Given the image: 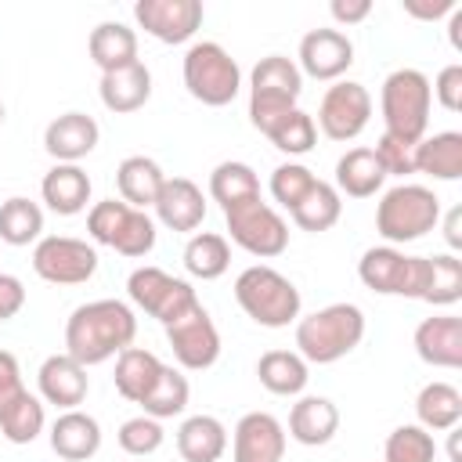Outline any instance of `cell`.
I'll use <instances>...</instances> for the list:
<instances>
[{
	"label": "cell",
	"mask_w": 462,
	"mask_h": 462,
	"mask_svg": "<svg viewBox=\"0 0 462 462\" xmlns=\"http://www.w3.org/2000/svg\"><path fill=\"white\" fill-rule=\"evenodd\" d=\"M430 90L437 94V101L448 108V112H458L462 108V65L451 61L437 72V83H430Z\"/></svg>",
	"instance_id": "obj_46"
},
{
	"label": "cell",
	"mask_w": 462,
	"mask_h": 462,
	"mask_svg": "<svg viewBox=\"0 0 462 462\" xmlns=\"http://www.w3.org/2000/svg\"><path fill=\"white\" fill-rule=\"evenodd\" d=\"M36 386H40V397L61 411H72L83 404L87 390H90V379H87V368L69 357V354H51L40 372H36Z\"/></svg>",
	"instance_id": "obj_19"
},
{
	"label": "cell",
	"mask_w": 462,
	"mask_h": 462,
	"mask_svg": "<svg viewBox=\"0 0 462 462\" xmlns=\"http://www.w3.org/2000/svg\"><path fill=\"white\" fill-rule=\"evenodd\" d=\"M224 220H227V238L249 256L274 260L289 249V224L263 199H249V202L224 209Z\"/></svg>",
	"instance_id": "obj_9"
},
{
	"label": "cell",
	"mask_w": 462,
	"mask_h": 462,
	"mask_svg": "<svg viewBox=\"0 0 462 462\" xmlns=\"http://www.w3.org/2000/svg\"><path fill=\"white\" fill-rule=\"evenodd\" d=\"M422 303L433 307H451L462 300V260L451 253L426 256V285H422Z\"/></svg>",
	"instance_id": "obj_39"
},
{
	"label": "cell",
	"mask_w": 462,
	"mask_h": 462,
	"mask_svg": "<svg viewBox=\"0 0 462 462\" xmlns=\"http://www.w3.org/2000/svg\"><path fill=\"white\" fill-rule=\"evenodd\" d=\"M126 292H130L134 307H141L148 318H155L162 325H173L191 307H199V296H195L191 282L173 278L162 267H134L130 278H126Z\"/></svg>",
	"instance_id": "obj_11"
},
{
	"label": "cell",
	"mask_w": 462,
	"mask_h": 462,
	"mask_svg": "<svg viewBox=\"0 0 462 462\" xmlns=\"http://www.w3.org/2000/svg\"><path fill=\"white\" fill-rule=\"evenodd\" d=\"M188 397H191V386H188V375L180 372V368H173V365H162V372H159V379H155V386L144 393V401H141V415H152V419H173V415H180L184 408H188Z\"/></svg>",
	"instance_id": "obj_37"
},
{
	"label": "cell",
	"mask_w": 462,
	"mask_h": 462,
	"mask_svg": "<svg viewBox=\"0 0 462 462\" xmlns=\"http://www.w3.org/2000/svg\"><path fill=\"white\" fill-rule=\"evenodd\" d=\"M339 430V408L328 397H300L289 411V437L303 448H321Z\"/></svg>",
	"instance_id": "obj_25"
},
{
	"label": "cell",
	"mask_w": 462,
	"mask_h": 462,
	"mask_svg": "<svg viewBox=\"0 0 462 462\" xmlns=\"http://www.w3.org/2000/svg\"><path fill=\"white\" fill-rule=\"evenodd\" d=\"M231 458L235 462H282L285 458V426L271 411H245L235 422Z\"/></svg>",
	"instance_id": "obj_16"
},
{
	"label": "cell",
	"mask_w": 462,
	"mask_h": 462,
	"mask_svg": "<svg viewBox=\"0 0 462 462\" xmlns=\"http://www.w3.org/2000/svg\"><path fill=\"white\" fill-rule=\"evenodd\" d=\"M415 354L433 368H458L462 365V318L437 314V318L419 321Z\"/></svg>",
	"instance_id": "obj_21"
},
{
	"label": "cell",
	"mask_w": 462,
	"mask_h": 462,
	"mask_svg": "<svg viewBox=\"0 0 462 462\" xmlns=\"http://www.w3.org/2000/svg\"><path fill=\"white\" fill-rule=\"evenodd\" d=\"M101 448V426L94 415L72 408V411H61L51 426V451L65 462H87L94 458Z\"/></svg>",
	"instance_id": "obj_24"
},
{
	"label": "cell",
	"mask_w": 462,
	"mask_h": 462,
	"mask_svg": "<svg viewBox=\"0 0 462 462\" xmlns=\"http://www.w3.org/2000/svg\"><path fill=\"white\" fill-rule=\"evenodd\" d=\"M235 300L263 328H285L300 318V289L267 263H253L235 278Z\"/></svg>",
	"instance_id": "obj_5"
},
{
	"label": "cell",
	"mask_w": 462,
	"mask_h": 462,
	"mask_svg": "<svg viewBox=\"0 0 462 462\" xmlns=\"http://www.w3.org/2000/svg\"><path fill=\"white\" fill-rule=\"evenodd\" d=\"M433 458H437L433 433L422 430L419 422L397 426L383 444V462H433Z\"/></svg>",
	"instance_id": "obj_41"
},
{
	"label": "cell",
	"mask_w": 462,
	"mask_h": 462,
	"mask_svg": "<svg viewBox=\"0 0 462 462\" xmlns=\"http://www.w3.org/2000/svg\"><path fill=\"white\" fill-rule=\"evenodd\" d=\"M0 123H4V101H0Z\"/></svg>",
	"instance_id": "obj_53"
},
{
	"label": "cell",
	"mask_w": 462,
	"mask_h": 462,
	"mask_svg": "<svg viewBox=\"0 0 462 462\" xmlns=\"http://www.w3.org/2000/svg\"><path fill=\"white\" fill-rule=\"evenodd\" d=\"M166 343L173 350V361L188 372L213 368L217 357H220V332H217V325H213V318L202 303L191 307L173 325H166Z\"/></svg>",
	"instance_id": "obj_14"
},
{
	"label": "cell",
	"mask_w": 462,
	"mask_h": 462,
	"mask_svg": "<svg viewBox=\"0 0 462 462\" xmlns=\"http://www.w3.org/2000/svg\"><path fill=\"white\" fill-rule=\"evenodd\" d=\"M440 220V199L426 184H397L390 188L379 206H375V231L397 245V242H415L426 231H433Z\"/></svg>",
	"instance_id": "obj_6"
},
{
	"label": "cell",
	"mask_w": 462,
	"mask_h": 462,
	"mask_svg": "<svg viewBox=\"0 0 462 462\" xmlns=\"http://www.w3.org/2000/svg\"><path fill=\"white\" fill-rule=\"evenodd\" d=\"M202 0H137V25L159 43H188L202 25Z\"/></svg>",
	"instance_id": "obj_15"
},
{
	"label": "cell",
	"mask_w": 462,
	"mask_h": 462,
	"mask_svg": "<svg viewBox=\"0 0 462 462\" xmlns=\"http://www.w3.org/2000/svg\"><path fill=\"white\" fill-rule=\"evenodd\" d=\"M184 87L195 101L209 105V108H224L238 97L242 90V69L238 61L217 43V40H199L188 47L184 54Z\"/></svg>",
	"instance_id": "obj_7"
},
{
	"label": "cell",
	"mask_w": 462,
	"mask_h": 462,
	"mask_svg": "<svg viewBox=\"0 0 462 462\" xmlns=\"http://www.w3.org/2000/svg\"><path fill=\"white\" fill-rule=\"evenodd\" d=\"M430 105H433L430 76L419 69H393L379 90V108H383V123H386L383 134L419 144L430 126Z\"/></svg>",
	"instance_id": "obj_3"
},
{
	"label": "cell",
	"mask_w": 462,
	"mask_h": 462,
	"mask_svg": "<svg viewBox=\"0 0 462 462\" xmlns=\"http://www.w3.org/2000/svg\"><path fill=\"white\" fill-rule=\"evenodd\" d=\"M372 152H375V159H379V166H383L386 177H408V173H415V144L383 134Z\"/></svg>",
	"instance_id": "obj_45"
},
{
	"label": "cell",
	"mask_w": 462,
	"mask_h": 462,
	"mask_svg": "<svg viewBox=\"0 0 462 462\" xmlns=\"http://www.w3.org/2000/svg\"><path fill=\"white\" fill-rule=\"evenodd\" d=\"M314 180H318V177H314L303 162H282V166H274V173H271V195H274L278 206L292 209V206L310 191Z\"/></svg>",
	"instance_id": "obj_44"
},
{
	"label": "cell",
	"mask_w": 462,
	"mask_h": 462,
	"mask_svg": "<svg viewBox=\"0 0 462 462\" xmlns=\"http://www.w3.org/2000/svg\"><path fill=\"white\" fill-rule=\"evenodd\" d=\"M40 195L58 217H76L90 202V177L79 162H54L40 180Z\"/></svg>",
	"instance_id": "obj_22"
},
{
	"label": "cell",
	"mask_w": 462,
	"mask_h": 462,
	"mask_svg": "<svg viewBox=\"0 0 462 462\" xmlns=\"http://www.w3.org/2000/svg\"><path fill=\"white\" fill-rule=\"evenodd\" d=\"M415 173L433 180H458L462 177V134L440 130L415 144Z\"/></svg>",
	"instance_id": "obj_30"
},
{
	"label": "cell",
	"mask_w": 462,
	"mask_h": 462,
	"mask_svg": "<svg viewBox=\"0 0 462 462\" xmlns=\"http://www.w3.org/2000/svg\"><path fill=\"white\" fill-rule=\"evenodd\" d=\"M87 231L97 245H108L119 256H148L155 249V220L144 209L126 206L123 199H105L90 206Z\"/></svg>",
	"instance_id": "obj_8"
},
{
	"label": "cell",
	"mask_w": 462,
	"mask_h": 462,
	"mask_svg": "<svg viewBox=\"0 0 462 462\" xmlns=\"http://www.w3.org/2000/svg\"><path fill=\"white\" fill-rule=\"evenodd\" d=\"M162 422L152 419V415H134L119 426V448L130 455V458H144L152 451L162 448Z\"/></svg>",
	"instance_id": "obj_43"
},
{
	"label": "cell",
	"mask_w": 462,
	"mask_h": 462,
	"mask_svg": "<svg viewBox=\"0 0 462 462\" xmlns=\"http://www.w3.org/2000/svg\"><path fill=\"white\" fill-rule=\"evenodd\" d=\"M292 213V220H296V227H303V231H328L336 220H339V213H343V199H339V191L328 184V180H314L310 184V191L289 209Z\"/></svg>",
	"instance_id": "obj_36"
},
{
	"label": "cell",
	"mask_w": 462,
	"mask_h": 462,
	"mask_svg": "<svg viewBox=\"0 0 462 462\" xmlns=\"http://www.w3.org/2000/svg\"><path fill=\"white\" fill-rule=\"evenodd\" d=\"M303 94V72L285 54H267L249 72V123L267 134L282 116L296 108Z\"/></svg>",
	"instance_id": "obj_4"
},
{
	"label": "cell",
	"mask_w": 462,
	"mask_h": 462,
	"mask_svg": "<svg viewBox=\"0 0 462 462\" xmlns=\"http://www.w3.org/2000/svg\"><path fill=\"white\" fill-rule=\"evenodd\" d=\"M32 271L51 285H83L97 271V249L72 235H47L32 249Z\"/></svg>",
	"instance_id": "obj_12"
},
{
	"label": "cell",
	"mask_w": 462,
	"mask_h": 462,
	"mask_svg": "<svg viewBox=\"0 0 462 462\" xmlns=\"http://www.w3.org/2000/svg\"><path fill=\"white\" fill-rule=\"evenodd\" d=\"M97 94H101V105L108 112L130 116V112L148 105V97H152V72H148L144 61H134V65L116 69V72H101Z\"/></svg>",
	"instance_id": "obj_23"
},
{
	"label": "cell",
	"mask_w": 462,
	"mask_h": 462,
	"mask_svg": "<svg viewBox=\"0 0 462 462\" xmlns=\"http://www.w3.org/2000/svg\"><path fill=\"white\" fill-rule=\"evenodd\" d=\"M209 195H213V202H220V209H231L238 202L260 199V177H256V170L249 162L227 159V162L213 166V173H209Z\"/></svg>",
	"instance_id": "obj_34"
},
{
	"label": "cell",
	"mask_w": 462,
	"mask_h": 462,
	"mask_svg": "<svg viewBox=\"0 0 462 462\" xmlns=\"http://www.w3.org/2000/svg\"><path fill=\"white\" fill-rule=\"evenodd\" d=\"M458 224H462V209L455 206V209L448 213V220H444V238H448V245H451V249H458V245H462V231H458Z\"/></svg>",
	"instance_id": "obj_51"
},
{
	"label": "cell",
	"mask_w": 462,
	"mask_h": 462,
	"mask_svg": "<svg viewBox=\"0 0 462 462\" xmlns=\"http://www.w3.org/2000/svg\"><path fill=\"white\" fill-rule=\"evenodd\" d=\"M166 173L155 159L148 155H126L116 170V188H119V199L134 209H144V206H155L159 199V188H162Z\"/></svg>",
	"instance_id": "obj_29"
},
{
	"label": "cell",
	"mask_w": 462,
	"mask_h": 462,
	"mask_svg": "<svg viewBox=\"0 0 462 462\" xmlns=\"http://www.w3.org/2000/svg\"><path fill=\"white\" fill-rule=\"evenodd\" d=\"M401 7H404V14H411V18L433 22V18H440V14H451L458 4H455V0H404Z\"/></svg>",
	"instance_id": "obj_50"
},
{
	"label": "cell",
	"mask_w": 462,
	"mask_h": 462,
	"mask_svg": "<svg viewBox=\"0 0 462 462\" xmlns=\"http://www.w3.org/2000/svg\"><path fill=\"white\" fill-rule=\"evenodd\" d=\"M357 278L379 296L419 300L426 285V256H404L393 245H372L357 260Z\"/></svg>",
	"instance_id": "obj_10"
},
{
	"label": "cell",
	"mask_w": 462,
	"mask_h": 462,
	"mask_svg": "<svg viewBox=\"0 0 462 462\" xmlns=\"http://www.w3.org/2000/svg\"><path fill=\"white\" fill-rule=\"evenodd\" d=\"M386 173L375 159L372 148H350L336 159V191L339 195H350V199H372L379 188H383Z\"/></svg>",
	"instance_id": "obj_28"
},
{
	"label": "cell",
	"mask_w": 462,
	"mask_h": 462,
	"mask_svg": "<svg viewBox=\"0 0 462 462\" xmlns=\"http://www.w3.org/2000/svg\"><path fill=\"white\" fill-rule=\"evenodd\" d=\"M271 144L285 155H307L314 144H318V126H314V116H307L303 108H292L289 116H282L271 130H267Z\"/></svg>",
	"instance_id": "obj_42"
},
{
	"label": "cell",
	"mask_w": 462,
	"mask_h": 462,
	"mask_svg": "<svg viewBox=\"0 0 462 462\" xmlns=\"http://www.w3.org/2000/svg\"><path fill=\"white\" fill-rule=\"evenodd\" d=\"M177 451L184 462H220L227 451V430L217 415H188L177 430Z\"/></svg>",
	"instance_id": "obj_27"
},
{
	"label": "cell",
	"mask_w": 462,
	"mask_h": 462,
	"mask_svg": "<svg viewBox=\"0 0 462 462\" xmlns=\"http://www.w3.org/2000/svg\"><path fill=\"white\" fill-rule=\"evenodd\" d=\"M159 372H162V361H159L152 350H144V346H126V350L116 357V375H112V383H116L119 397L141 404L144 393L155 386Z\"/></svg>",
	"instance_id": "obj_32"
},
{
	"label": "cell",
	"mask_w": 462,
	"mask_h": 462,
	"mask_svg": "<svg viewBox=\"0 0 462 462\" xmlns=\"http://www.w3.org/2000/svg\"><path fill=\"white\" fill-rule=\"evenodd\" d=\"M184 267L191 278L213 282L231 267V242L217 231H195L184 245Z\"/></svg>",
	"instance_id": "obj_35"
},
{
	"label": "cell",
	"mask_w": 462,
	"mask_h": 462,
	"mask_svg": "<svg viewBox=\"0 0 462 462\" xmlns=\"http://www.w3.org/2000/svg\"><path fill=\"white\" fill-rule=\"evenodd\" d=\"M256 379L274 397H296V393H303L310 368L296 350H267L256 361Z\"/></svg>",
	"instance_id": "obj_31"
},
{
	"label": "cell",
	"mask_w": 462,
	"mask_h": 462,
	"mask_svg": "<svg viewBox=\"0 0 462 462\" xmlns=\"http://www.w3.org/2000/svg\"><path fill=\"white\" fill-rule=\"evenodd\" d=\"M365 339V314L354 303H328L296 321V354L307 365H332Z\"/></svg>",
	"instance_id": "obj_2"
},
{
	"label": "cell",
	"mask_w": 462,
	"mask_h": 462,
	"mask_svg": "<svg viewBox=\"0 0 462 462\" xmlns=\"http://www.w3.org/2000/svg\"><path fill=\"white\" fill-rule=\"evenodd\" d=\"M43 401L40 397H32L29 390L0 415V430H4V437L11 440V444H32L40 433H43Z\"/></svg>",
	"instance_id": "obj_40"
},
{
	"label": "cell",
	"mask_w": 462,
	"mask_h": 462,
	"mask_svg": "<svg viewBox=\"0 0 462 462\" xmlns=\"http://www.w3.org/2000/svg\"><path fill=\"white\" fill-rule=\"evenodd\" d=\"M101 126L87 112H61L43 130V148L54 162H79L97 148Z\"/></svg>",
	"instance_id": "obj_18"
},
{
	"label": "cell",
	"mask_w": 462,
	"mask_h": 462,
	"mask_svg": "<svg viewBox=\"0 0 462 462\" xmlns=\"http://www.w3.org/2000/svg\"><path fill=\"white\" fill-rule=\"evenodd\" d=\"M87 51H90V61L101 72H116V69H126V65L141 61L137 58V32L123 22H97L90 29Z\"/></svg>",
	"instance_id": "obj_26"
},
{
	"label": "cell",
	"mask_w": 462,
	"mask_h": 462,
	"mask_svg": "<svg viewBox=\"0 0 462 462\" xmlns=\"http://www.w3.org/2000/svg\"><path fill=\"white\" fill-rule=\"evenodd\" d=\"M40 235H43V209L32 199L11 195L7 202H0V242L29 245L40 242Z\"/></svg>",
	"instance_id": "obj_38"
},
{
	"label": "cell",
	"mask_w": 462,
	"mask_h": 462,
	"mask_svg": "<svg viewBox=\"0 0 462 462\" xmlns=\"http://www.w3.org/2000/svg\"><path fill=\"white\" fill-rule=\"evenodd\" d=\"M368 119H372V94L354 79H339L321 94L314 126H321L328 141H354L368 126Z\"/></svg>",
	"instance_id": "obj_13"
},
{
	"label": "cell",
	"mask_w": 462,
	"mask_h": 462,
	"mask_svg": "<svg viewBox=\"0 0 462 462\" xmlns=\"http://www.w3.org/2000/svg\"><path fill=\"white\" fill-rule=\"evenodd\" d=\"M25 307V285L14 274L0 271V321H11Z\"/></svg>",
	"instance_id": "obj_48"
},
{
	"label": "cell",
	"mask_w": 462,
	"mask_h": 462,
	"mask_svg": "<svg viewBox=\"0 0 462 462\" xmlns=\"http://www.w3.org/2000/svg\"><path fill=\"white\" fill-rule=\"evenodd\" d=\"M25 393V383H22V368H18V357L11 350H0V415Z\"/></svg>",
	"instance_id": "obj_47"
},
{
	"label": "cell",
	"mask_w": 462,
	"mask_h": 462,
	"mask_svg": "<svg viewBox=\"0 0 462 462\" xmlns=\"http://www.w3.org/2000/svg\"><path fill=\"white\" fill-rule=\"evenodd\" d=\"M137 318L123 300H90L79 303L65 321V354L76 357L83 368L119 357L134 346Z\"/></svg>",
	"instance_id": "obj_1"
},
{
	"label": "cell",
	"mask_w": 462,
	"mask_h": 462,
	"mask_svg": "<svg viewBox=\"0 0 462 462\" xmlns=\"http://www.w3.org/2000/svg\"><path fill=\"white\" fill-rule=\"evenodd\" d=\"M328 14L339 22V25H357L372 14V0H332L328 4Z\"/></svg>",
	"instance_id": "obj_49"
},
{
	"label": "cell",
	"mask_w": 462,
	"mask_h": 462,
	"mask_svg": "<svg viewBox=\"0 0 462 462\" xmlns=\"http://www.w3.org/2000/svg\"><path fill=\"white\" fill-rule=\"evenodd\" d=\"M448 40L455 51H462V7L451 11V22H448Z\"/></svg>",
	"instance_id": "obj_52"
},
{
	"label": "cell",
	"mask_w": 462,
	"mask_h": 462,
	"mask_svg": "<svg viewBox=\"0 0 462 462\" xmlns=\"http://www.w3.org/2000/svg\"><path fill=\"white\" fill-rule=\"evenodd\" d=\"M415 415L419 426L430 433H448L462 422V393L451 383H426L415 397Z\"/></svg>",
	"instance_id": "obj_33"
},
{
	"label": "cell",
	"mask_w": 462,
	"mask_h": 462,
	"mask_svg": "<svg viewBox=\"0 0 462 462\" xmlns=\"http://www.w3.org/2000/svg\"><path fill=\"white\" fill-rule=\"evenodd\" d=\"M152 209H155L159 224H166L170 231H195L206 220L202 188L195 180H188V177H166Z\"/></svg>",
	"instance_id": "obj_20"
},
{
	"label": "cell",
	"mask_w": 462,
	"mask_h": 462,
	"mask_svg": "<svg viewBox=\"0 0 462 462\" xmlns=\"http://www.w3.org/2000/svg\"><path fill=\"white\" fill-rule=\"evenodd\" d=\"M300 72L310 79H339L354 65V43L339 29H310L300 40Z\"/></svg>",
	"instance_id": "obj_17"
}]
</instances>
